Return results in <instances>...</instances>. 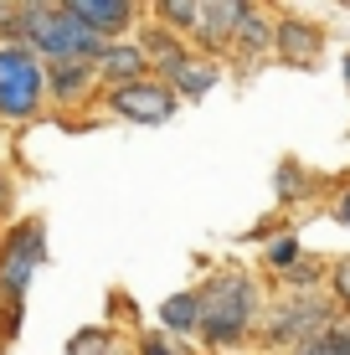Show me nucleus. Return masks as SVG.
Returning <instances> with one entry per match:
<instances>
[{"label": "nucleus", "instance_id": "nucleus-25", "mask_svg": "<svg viewBox=\"0 0 350 355\" xmlns=\"http://www.w3.org/2000/svg\"><path fill=\"white\" fill-rule=\"evenodd\" d=\"M324 216H330L335 227L350 232V170H340V175H335V191H330V201H324Z\"/></svg>", "mask_w": 350, "mask_h": 355}, {"label": "nucleus", "instance_id": "nucleus-9", "mask_svg": "<svg viewBox=\"0 0 350 355\" xmlns=\"http://www.w3.org/2000/svg\"><path fill=\"white\" fill-rule=\"evenodd\" d=\"M46 67V114H72V108H98V67L88 57H67V62H42Z\"/></svg>", "mask_w": 350, "mask_h": 355}, {"label": "nucleus", "instance_id": "nucleus-28", "mask_svg": "<svg viewBox=\"0 0 350 355\" xmlns=\"http://www.w3.org/2000/svg\"><path fill=\"white\" fill-rule=\"evenodd\" d=\"M0 21H6V0H0Z\"/></svg>", "mask_w": 350, "mask_h": 355}, {"label": "nucleus", "instance_id": "nucleus-10", "mask_svg": "<svg viewBox=\"0 0 350 355\" xmlns=\"http://www.w3.org/2000/svg\"><path fill=\"white\" fill-rule=\"evenodd\" d=\"M67 16L78 21V26H88L98 42H124V36H134L144 26V16H150V0H62Z\"/></svg>", "mask_w": 350, "mask_h": 355}, {"label": "nucleus", "instance_id": "nucleus-7", "mask_svg": "<svg viewBox=\"0 0 350 355\" xmlns=\"http://www.w3.org/2000/svg\"><path fill=\"white\" fill-rule=\"evenodd\" d=\"M330 52V26L320 16H304L294 6H279V21H273V62L279 67H299L315 72Z\"/></svg>", "mask_w": 350, "mask_h": 355}, {"label": "nucleus", "instance_id": "nucleus-22", "mask_svg": "<svg viewBox=\"0 0 350 355\" xmlns=\"http://www.w3.org/2000/svg\"><path fill=\"white\" fill-rule=\"evenodd\" d=\"M129 345H134V355H191V345L170 340L165 329H155V324H139L134 335H129Z\"/></svg>", "mask_w": 350, "mask_h": 355}, {"label": "nucleus", "instance_id": "nucleus-13", "mask_svg": "<svg viewBox=\"0 0 350 355\" xmlns=\"http://www.w3.org/2000/svg\"><path fill=\"white\" fill-rule=\"evenodd\" d=\"M160 83L175 93V103H201V98H211V93L227 83V62H216V57H201L196 46H191V57H186L180 67H170Z\"/></svg>", "mask_w": 350, "mask_h": 355}, {"label": "nucleus", "instance_id": "nucleus-24", "mask_svg": "<svg viewBox=\"0 0 350 355\" xmlns=\"http://www.w3.org/2000/svg\"><path fill=\"white\" fill-rule=\"evenodd\" d=\"M16 206H21V175H16L6 160H0V227H10V222L21 216Z\"/></svg>", "mask_w": 350, "mask_h": 355}, {"label": "nucleus", "instance_id": "nucleus-19", "mask_svg": "<svg viewBox=\"0 0 350 355\" xmlns=\"http://www.w3.org/2000/svg\"><path fill=\"white\" fill-rule=\"evenodd\" d=\"M304 237H299V227L294 232H283V237H273L268 248H263V284H273V278H283L288 268H294L299 258H304Z\"/></svg>", "mask_w": 350, "mask_h": 355}, {"label": "nucleus", "instance_id": "nucleus-15", "mask_svg": "<svg viewBox=\"0 0 350 355\" xmlns=\"http://www.w3.org/2000/svg\"><path fill=\"white\" fill-rule=\"evenodd\" d=\"M134 46L144 52V62H150V78H165L170 67H180V62L191 57V42H186V36H175V31L155 26L150 16H144V26L134 31Z\"/></svg>", "mask_w": 350, "mask_h": 355}, {"label": "nucleus", "instance_id": "nucleus-26", "mask_svg": "<svg viewBox=\"0 0 350 355\" xmlns=\"http://www.w3.org/2000/svg\"><path fill=\"white\" fill-rule=\"evenodd\" d=\"M283 232H294V222L273 211V216H263V222H252V227H247L237 242H258V248H268V242H273V237H283Z\"/></svg>", "mask_w": 350, "mask_h": 355}, {"label": "nucleus", "instance_id": "nucleus-17", "mask_svg": "<svg viewBox=\"0 0 350 355\" xmlns=\"http://www.w3.org/2000/svg\"><path fill=\"white\" fill-rule=\"evenodd\" d=\"M67 355H134V345H129V329L98 320V324L72 329L67 335Z\"/></svg>", "mask_w": 350, "mask_h": 355}, {"label": "nucleus", "instance_id": "nucleus-29", "mask_svg": "<svg viewBox=\"0 0 350 355\" xmlns=\"http://www.w3.org/2000/svg\"><path fill=\"white\" fill-rule=\"evenodd\" d=\"M0 355H6V345H0Z\"/></svg>", "mask_w": 350, "mask_h": 355}, {"label": "nucleus", "instance_id": "nucleus-1", "mask_svg": "<svg viewBox=\"0 0 350 355\" xmlns=\"http://www.w3.org/2000/svg\"><path fill=\"white\" fill-rule=\"evenodd\" d=\"M196 288H201L196 345L207 355L252 350L263 304H268V284H263V273H252V268H243V263H216L211 273L196 278Z\"/></svg>", "mask_w": 350, "mask_h": 355}, {"label": "nucleus", "instance_id": "nucleus-18", "mask_svg": "<svg viewBox=\"0 0 350 355\" xmlns=\"http://www.w3.org/2000/svg\"><path fill=\"white\" fill-rule=\"evenodd\" d=\"M324 273H330V252H304V258L288 268L283 278H273L268 288H279V293H320Z\"/></svg>", "mask_w": 350, "mask_h": 355}, {"label": "nucleus", "instance_id": "nucleus-11", "mask_svg": "<svg viewBox=\"0 0 350 355\" xmlns=\"http://www.w3.org/2000/svg\"><path fill=\"white\" fill-rule=\"evenodd\" d=\"M324 196V175L309 160H299V155H283L279 165H273V211L288 216V211H304L309 201H320Z\"/></svg>", "mask_w": 350, "mask_h": 355}, {"label": "nucleus", "instance_id": "nucleus-27", "mask_svg": "<svg viewBox=\"0 0 350 355\" xmlns=\"http://www.w3.org/2000/svg\"><path fill=\"white\" fill-rule=\"evenodd\" d=\"M340 83H345V93H350V52L340 57Z\"/></svg>", "mask_w": 350, "mask_h": 355}, {"label": "nucleus", "instance_id": "nucleus-5", "mask_svg": "<svg viewBox=\"0 0 350 355\" xmlns=\"http://www.w3.org/2000/svg\"><path fill=\"white\" fill-rule=\"evenodd\" d=\"M46 119V67L26 46L0 42V129H26Z\"/></svg>", "mask_w": 350, "mask_h": 355}, {"label": "nucleus", "instance_id": "nucleus-2", "mask_svg": "<svg viewBox=\"0 0 350 355\" xmlns=\"http://www.w3.org/2000/svg\"><path fill=\"white\" fill-rule=\"evenodd\" d=\"M0 42L26 46L36 62H67V57H88V62H98V52L108 46L88 26H78V21L67 16L62 0H6Z\"/></svg>", "mask_w": 350, "mask_h": 355}, {"label": "nucleus", "instance_id": "nucleus-3", "mask_svg": "<svg viewBox=\"0 0 350 355\" xmlns=\"http://www.w3.org/2000/svg\"><path fill=\"white\" fill-rule=\"evenodd\" d=\"M335 320H345L340 304L330 293H279L268 288V304H263V320H258V335H252V350L258 355H294L299 345L330 329Z\"/></svg>", "mask_w": 350, "mask_h": 355}, {"label": "nucleus", "instance_id": "nucleus-21", "mask_svg": "<svg viewBox=\"0 0 350 355\" xmlns=\"http://www.w3.org/2000/svg\"><path fill=\"white\" fill-rule=\"evenodd\" d=\"M294 355H350V314L345 320H335L330 329H320L309 345H299Z\"/></svg>", "mask_w": 350, "mask_h": 355}, {"label": "nucleus", "instance_id": "nucleus-16", "mask_svg": "<svg viewBox=\"0 0 350 355\" xmlns=\"http://www.w3.org/2000/svg\"><path fill=\"white\" fill-rule=\"evenodd\" d=\"M98 88H124V83H139V78H150V62H144V52L134 46V36H124V42H108L103 52H98Z\"/></svg>", "mask_w": 350, "mask_h": 355}, {"label": "nucleus", "instance_id": "nucleus-20", "mask_svg": "<svg viewBox=\"0 0 350 355\" xmlns=\"http://www.w3.org/2000/svg\"><path fill=\"white\" fill-rule=\"evenodd\" d=\"M196 16H201V0H150V21L175 31V36H186V42L196 31Z\"/></svg>", "mask_w": 350, "mask_h": 355}, {"label": "nucleus", "instance_id": "nucleus-12", "mask_svg": "<svg viewBox=\"0 0 350 355\" xmlns=\"http://www.w3.org/2000/svg\"><path fill=\"white\" fill-rule=\"evenodd\" d=\"M237 16H243V0H201V16H196V31H191V46H196L201 57L227 62V46H232Z\"/></svg>", "mask_w": 350, "mask_h": 355}, {"label": "nucleus", "instance_id": "nucleus-14", "mask_svg": "<svg viewBox=\"0 0 350 355\" xmlns=\"http://www.w3.org/2000/svg\"><path fill=\"white\" fill-rule=\"evenodd\" d=\"M155 329H165L170 340H180V345H191L201 329V288L186 284L175 293H165L160 304H155Z\"/></svg>", "mask_w": 350, "mask_h": 355}, {"label": "nucleus", "instance_id": "nucleus-4", "mask_svg": "<svg viewBox=\"0 0 350 355\" xmlns=\"http://www.w3.org/2000/svg\"><path fill=\"white\" fill-rule=\"evenodd\" d=\"M52 258V242H46V216H16L0 232V309L26 314V293L36 284V273Z\"/></svg>", "mask_w": 350, "mask_h": 355}, {"label": "nucleus", "instance_id": "nucleus-23", "mask_svg": "<svg viewBox=\"0 0 350 355\" xmlns=\"http://www.w3.org/2000/svg\"><path fill=\"white\" fill-rule=\"evenodd\" d=\"M324 293L350 314V252H330V273H324Z\"/></svg>", "mask_w": 350, "mask_h": 355}, {"label": "nucleus", "instance_id": "nucleus-8", "mask_svg": "<svg viewBox=\"0 0 350 355\" xmlns=\"http://www.w3.org/2000/svg\"><path fill=\"white\" fill-rule=\"evenodd\" d=\"M273 21H279V6H268V0H243L232 46H227V72H263L273 62Z\"/></svg>", "mask_w": 350, "mask_h": 355}, {"label": "nucleus", "instance_id": "nucleus-6", "mask_svg": "<svg viewBox=\"0 0 350 355\" xmlns=\"http://www.w3.org/2000/svg\"><path fill=\"white\" fill-rule=\"evenodd\" d=\"M98 119H114V124H129V129H160L180 114L175 93L165 88L160 78H139V83H124V88H108L98 93Z\"/></svg>", "mask_w": 350, "mask_h": 355}, {"label": "nucleus", "instance_id": "nucleus-30", "mask_svg": "<svg viewBox=\"0 0 350 355\" xmlns=\"http://www.w3.org/2000/svg\"><path fill=\"white\" fill-rule=\"evenodd\" d=\"M0 232H6V227H0Z\"/></svg>", "mask_w": 350, "mask_h": 355}]
</instances>
